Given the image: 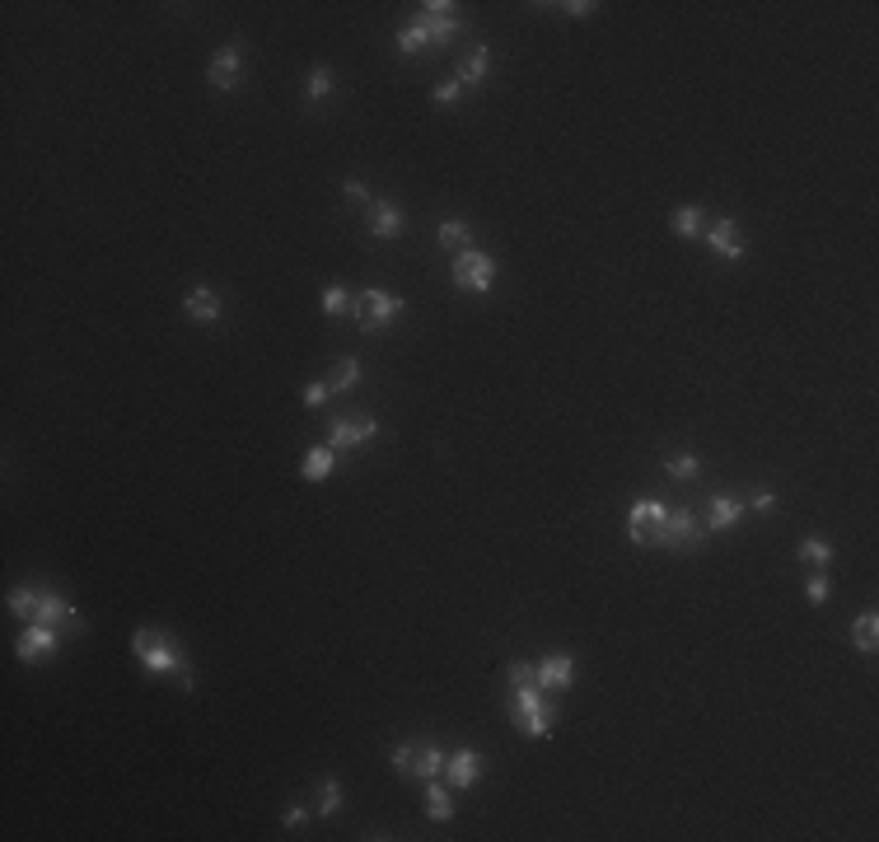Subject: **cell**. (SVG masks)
Here are the masks:
<instances>
[{"instance_id":"cell-1","label":"cell","mask_w":879,"mask_h":842,"mask_svg":"<svg viewBox=\"0 0 879 842\" xmlns=\"http://www.w3.org/2000/svg\"><path fill=\"white\" fill-rule=\"evenodd\" d=\"M506 707H510L515 730H519V735H529V739L552 735V730H557V721H561V712L552 707V697L538 688L534 665H525V660H515V665H510V697H506Z\"/></svg>"},{"instance_id":"cell-2","label":"cell","mask_w":879,"mask_h":842,"mask_svg":"<svg viewBox=\"0 0 879 842\" xmlns=\"http://www.w3.org/2000/svg\"><path fill=\"white\" fill-rule=\"evenodd\" d=\"M131 655H136L140 669H150V674H159V678H178L183 693L197 688L193 665H187L183 646H178L164 627H136V632H131Z\"/></svg>"},{"instance_id":"cell-3","label":"cell","mask_w":879,"mask_h":842,"mask_svg":"<svg viewBox=\"0 0 879 842\" xmlns=\"http://www.w3.org/2000/svg\"><path fill=\"white\" fill-rule=\"evenodd\" d=\"M5 608H10L14 618H23V623H47V627H61V623H70L76 632H85L80 608L70 604L66 595L47 590V585H14V590L5 595Z\"/></svg>"},{"instance_id":"cell-4","label":"cell","mask_w":879,"mask_h":842,"mask_svg":"<svg viewBox=\"0 0 879 842\" xmlns=\"http://www.w3.org/2000/svg\"><path fill=\"white\" fill-rule=\"evenodd\" d=\"M351 314H355V327L365 337H379L389 323H398L408 314V300H398L389 291H365V295H351Z\"/></svg>"},{"instance_id":"cell-5","label":"cell","mask_w":879,"mask_h":842,"mask_svg":"<svg viewBox=\"0 0 879 842\" xmlns=\"http://www.w3.org/2000/svg\"><path fill=\"white\" fill-rule=\"evenodd\" d=\"M655 543H659V548H669V552H697V548L706 543V524L697 520V510L678 506V510L664 515V524H659V533H655Z\"/></svg>"},{"instance_id":"cell-6","label":"cell","mask_w":879,"mask_h":842,"mask_svg":"<svg viewBox=\"0 0 879 842\" xmlns=\"http://www.w3.org/2000/svg\"><path fill=\"white\" fill-rule=\"evenodd\" d=\"M449 276H454L459 291H472V295H487L496 286V257L482 253V248H463L454 257V267H449Z\"/></svg>"},{"instance_id":"cell-7","label":"cell","mask_w":879,"mask_h":842,"mask_svg":"<svg viewBox=\"0 0 879 842\" xmlns=\"http://www.w3.org/2000/svg\"><path fill=\"white\" fill-rule=\"evenodd\" d=\"M379 435V421L370 412H351V417H332L327 421V444L332 450H355V444H365Z\"/></svg>"},{"instance_id":"cell-8","label":"cell","mask_w":879,"mask_h":842,"mask_svg":"<svg viewBox=\"0 0 879 842\" xmlns=\"http://www.w3.org/2000/svg\"><path fill=\"white\" fill-rule=\"evenodd\" d=\"M57 650H61V637H57V627H47V623H29L14 641V655L23 665H42V660H52Z\"/></svg>"},{"instance_id":"cell-9","label":"cell","mask_w":879,"mask_h":842,"mask_svg":"<svg viewBox=\"0 0 879 842\" xmlns=\"http://www.w3.org/2000/svg\"><path fill=\"white\" fill-rule=\"evenodd\" d=\"M239 76H244V42H225L216 61L206 66V80L216 94H229V89H239Z\"/></svg>"},{"instance_id":"cell-10","label":"cell","mask_w":879,"mask_h":842,"mask_svg":"<svg viewBox=\"0 0 879 842\" xmlns=\"http://www.w3.org/2000/svg\"><path fill=\"white\" fill-rule=\"evenodd\" d=\"M664 515H669V506H664V501L641 497V501L627 510V538H632V543H655V533H659V524H664Z\"/></svg>"},{"instance_id":"cell-11","label":"cell","mask_w":879,"mask_h":842,"mask_svg":"<svg viewBox=\"0 0 879 842\" xmlns=\"http://www.w3.org/2000/svg\"><path fill=\"white\" fill-rule=\"evenodd\" d=\"M706 244L716 248V253L725 257V263H740V257L749 253L740 220H730V216H721V220H711V225H706Z\"/></svg>"},{"instance_id":"cell-12","label":"cell","mask_w":879,"mask_h":842,"mask_svg":"<svg viewBox=\"0 0 879 842\" xmlns=\"http://www.w3.org/2000/svg\"><path fill=\"white\" fill-rule=\"evenodd\" d=\"M534 678L543 693H566L576 684V660L571 655H543V660L534 665Z\"/></svg>"},{"instance_id":"cell-13","label":"cell","mask_w":879,"mask_h":842,"mask_svg":"<svg viewBox=\"0 0 879 842\" xmlns=\"http://www.w3.org/2000/svg\"><path fill=\"white\" fill-rule=\"evenodd\" d=\"M444 777H449V786H454V791L478 786V777H482V754H478V748H454V754H449V763H444Z\"/></svg>"},{"instance_id":"cell-14","label":"cell","mask_w":879,"mask_h":842,"mask_svg":"<svg viewBox=\"0 0 879 842\" xmlns=\"http://www.w3.org/2000/svg\"><path fill=\"white\" fill-rule=\"evenodd\" d=\"M408 229V216L393 206V202H384V197H374V206H370V234L379 244H389V239H398V234Z\"/></svg>"},{"instance_id":"cell-15","label":"cell","mask_w":879,"mask_h":842,"mask_svg":"<svg viewBox=\"0 0 879 842\" xmlns=\"http://www.w3.org/2000/svg\"><path fill=\"white\" fill-rule=\"evenodd\" d=\"M183 314L193 318V323H220V314H225V300L211 291V286H197V291H187L183 295Z\"/></svg>"},{"instance_id":"cell-16","label":"cell","mask_w":879,"mask_h":842,"mask_svg":"<svg viewBox=\"0 0 879 842\" xmlns=\"http://www.w3.org/2000/svg\"><path fill=\"white\" fill-rule=\"evenodd\" d=\"M740 515H744V501L730 497V491H716L711 506H706V533H721L730 524H740Z\"/></svg>"},{"instance_id":"cell-17","label":"cell","mask_w":879,"mask_h":842,"mask_svg":"<svg viewBox=\"0 0 879 842\" xmlns=\"http://www.w3.org/2000/svg\"><path fill=\"white\" fill-rule=\"evenodd\" d=\"M444 763H449L444 748H440V744H431V739H421V744H417V754H412V777L435 782L440 772H444Z\"/></svg>"},{"instance_id":"cell-18","label":"cell","mask_w":879,"mask_h":842,"mask_svg":"<svg viewBox=\"0 0 879 842\" xmlns=\"http://www.w3.org/2000/svg\"><path fill=\"white\" fill-rule=\"evenodd\" d=\"M332 468H337V450H332V444H309V450H304V463H300L304 482L332 478Z\"/></svg>"},{"instance_id":"cell-19","label":"cell","mask_w":879,"mask_h":842,"mask_svg":"<svg viewBox=\"0 0 879 842\" xmlns=\"http://www.w3.org/2000/svg\"><path fill=\"white\" fill-rule=\"evenodd\" d=\"M851 646H857L861 655H875V646H879V614H875V608H866V614L851 623Z\"/></svg>"},{"instance_id":"cell-20","label":"cell","mask_w":879,"mask_h":842,"mask_svg":"<svg viewBox=\"0 0 879 842\" xmlns=\"http://www.w3.org/2000/svg\"><path fill=\"white\" fill-rule=\"evenodd\" d=\"M426 814H431L435 824H449V819H454V795L440 786V777L426 782Z\"/></svg>"},{"instance_id":"cell-21","label":"cell","mask_w":879,"mask_h":842,"mask_svg":"<svg viewBox=\"0 0 879 842\" xmlns=\"http://www.w3.org/2000/svg\"><path fill=\"white\" fill-rule=\"evenodd\" d=\"M664 473L678 482H693V478H702V459L693 450H674V454H664Z\"/></svg>"},{"instance_id":"cell-22","label":"cell","mask_w":879,"mask_h":842,"mask_svg":"<svg viewBox=\"0 0 879 842\" xmlns=\"http://www.w3.org/2000/svg\"><path fill=\"white\" fill-rule=\"evenodd\" d=\"M361 380H365V365L355 361V356H342L337 365H332V380L327 384H332V393H351Z\"/></svg>"},{"instance_id":"cell-23","label":"cell","mask_w":879,"mask_h":842,"mask_svg":"<svg viewBox=\"0 0 879 842\" xmlns=\"http://www.w3.org/2000/svg\"><path fill=\"white\" fill-rule=\"evenodd\" d=\"M669 229L678 234V239H697V234L706 229V216H702V206H678L674 216H669Z\"/></svg>"},{"instance_id":"cell-24","label":"cell","mask_w":879,"mask_h":842,"mask_svg":"<svg viewBox=\"0 0 879 842\" xmlns=\"http://www.w3.org/2000/svg\"><path fill=\"white\" fill-rule=\"evenodd\" d=\"M332 89H337V76H332V66H314V70H309V80H304V99H309V103H323Z\"/></svg>"},{"instance_id":"cell-25","label":"cell","mask_w":879,"mask_h":842,"mask_svg":"<svg viewBox=\"0 0 879 842\" xmlns=\"http://www.w3.org/2000/svg\"><path fill=\"white\" fill-rule=\"evenodd\" d=\"M487 70H491V47L478 42V52H468V61L459 66V80H463V85H482Z\"/></svg>"},{"instance_id":"cell-26","label":"cell","mask_w":879,"mask_h":842,"mask_svg":"<svg viewBox=\"0 0 879 842\" xmlns=\"http://www.w3.org/2000/svg\"><path fill=\"white\" fill-rule=\"evenodd\" d=\"M426 47H435V42H431V29H426L421 19L408 23V29L398 33V52H402V57H417V52H426Z\"/></svg>"},{"instance_id":"cell-27","label":"cell","mask_w":879,"mask_h":842,"mask_svg":"<svg viewBox=\"0 0 879 842\" xmlns=\"http://www.w3.org/2000/svg\"><path fill=\"white\" fill-rule=\"evenodd\" d=\"M800 561H804V567H814V571L833 567V543H823V538H804V543H800Z\"/></svg>"},{"instance_id":"cell-28","label":"cell","mask_w":879,"mask_h":842,"mask_svg":"<svg viewBox=\"0 0 879 842\" xmlns=\"http://www.w3.org/2000/svg\"><path fill=\"white\" fill-rule=\"evenodd\" d=\"M435 244L440 248H463L468 244V220H440V229H435Z\"/></svg>"},{"instance_id":"cell-29","label":"cell","mask_w":879,"mask_h":842,"mask_svg":"<svg viewBox=\"0 0 879 842\" xmlns=\"http://www.w3.org/2000/svg\"><path fill=\"white\" fill-rule=\"evenodd\" d=\"M318 304H323L327 318H342V314H351V291H342V286H323Z\"/></svg>"},{"instance_id":"cell-30","label":"cell","mask_w":879,"mask_h":842,"mask_svg":"<svg viewBox=\"0 0 879 842\" xmlns=\"http://www.w3.org/2000/svg\"><path fill=\"white\" fill-rule=\"evenodd\" d=\"M314 810H318L323 819H327V814H337V810H342V782H332V777H327V782H318V805H314Z\"/></svg>"},{"instance_id":"cell-31","label":"cell","mask_w":879,"mask_h":842,"mask_svg":"<svg viewBox=\"0 0 879 842\" xmlns=\"http://www.w3.org/2000/svg\"><path fill=\"white\" fill-rule=\"evenodd\" d=\"M412 754H417V744H393V754H389L393 772H402V777H412Z\"/></svg>"},{"instance_id":"cell-32","label":"cell","mask_w":879,"mask_h":842,"mask_svg":"<svg viewBox=\"0 0 879 842\" xmlns=\"http://www.w3.org/2000/svg\"><path fill=\"white\" fill-rule=\"evenodd\" d=\"M744 506H749V510H758V515H767V510L776 506V491H772V487H753Z\"/></svg>"},{"instance_id":"cell-33","label":"cell","mask_w":879,"mask_h":842,"mask_svg":"<svg viewBox=\"0 0 879 842\" xmlns=\"http://www.w3.org/2000/svg\"><path fill=\"white\" fill-rule=\"evenodd\" d=\"M327 393H332V384H327V380H309V384H304V408H323V403H327Z\"/></svg>"},{"instance_id":"cell-34","label":"cell","mask_w":879,"mask_h":842,"mask_svg":"<svg viewBox=\"0 0 879 842\" xmlns=\"http://www.w3.org/2000/svg\"><path fill=\"white\" fill-rule=\"evenodd\" d=\"M342 197H346L351 206H374V193H370L365 183H355V178H351V183L342 187Z\"/></svg>"},{"instance_id":"cell-35","label":"cell","mask_w":879,"mask_h":842,"mask_svg":"<svg viewBox=\"0 0 879 842\" xmlns=\"http://www.w3.org/2000/svg\"><path fill=\"white\" fill-rule=\"evenodd\" d=\"M804 599H810V604H823L828 599V576L823 571H814L810 580H804Z\"/></svg>"},{"instance_id":"cell-36","label":"cell","mask_w":879,"mask_h":842,"mask_svg":"<svg viewBox=\"0 0 879 842\" xmlns=\"http://www.w3.org/2000/svg\"><path fill=\"white\" fill-rule=\"evenodd\" d=\"M557 10H561V14H571V19H589L599 5H594V0H566V5H557Z\"/></svg>"},{"instance_id":"cell-37","label":"cell","mask_w":879,"mask_h":842,"mask_svg":"<svg viewBox=\"0 0 879 842\" xmlns=\"http://www.w3.org/2000/svg\"><path fill=\"white\" fill-rule=\"evenodd\" d=\"M459 94H463V80L454 76V80H444V85H435V103H454V99H459Z\"/></svg>"},{"instance_id":"cell-38","label":"cell","mask_w":879,"mask_h":842,"mask_svg":"<svg viewBox=\"0 0 879 842\" xmlns=\"http://www.w3.org/2000/svg\"><path fill=\"white\" fill-rule=\"evenodd\" d=\"M281 824H286V829H304L309 824V810L304 805H291L286 814H281Z\"/></svg>"}]
</instances>
